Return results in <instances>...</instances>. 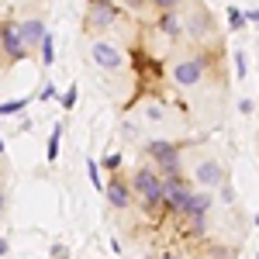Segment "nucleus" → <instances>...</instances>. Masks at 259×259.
Masks as SVG:
<instances>
[{
    "label": "nucleus",
    "mask_w": 259,
    "mask_h": 259,
    "mask_svg": "<svg viewBox=\"0 0 259 259\" xmlns=\"http://www.w3.org/2000/svg\"><path fill=\"white\" fill-rule=\"evenodd\" d=\"M132 187L145 197V211H149V214H152L159 204H166V190H162V177H159V173H152V169H139L135 180H132Z\"/></svg>",
    "instance_id": "f257e3e1"
},
{
    "label": "nucleus",
    "mask_w": 259,
    "mask_h": 259,
    "mask_svg": "<svg viewBox=\"0 0 259 259\" xmlns=\"http://www.w3.org/2000/svg\"><path fill=\"white\" fill-rule=\"evenodd\" d=\"M162 190H166V207L177 211V214H187V207H190V200H194V190H190V183L183 180V173L162 177Z\"/></svg>",
    "instance_id": "f03ea898"
},
{
    "label": "nucleus",
    "mask_w": 259,
    "mask_h": 259,
    "mask_svg": "<svg viewBox=\"0 0 259 259\" xmlns=\"http://www.w3.org/2000/svg\"><path fill=\"white\" fill-rule=\"evenodd\" d=\"M0 38H4V59L7 62H21L24 59V38H21L18 24L14 21H4V28H0Z\"/></svg>",
    "instance_id": "7ed1b4c3"
},
{
    "label": "nucleus",
    "mask_w": 259,
    "mask_h": 259,
    "mask_svg": "<svg viewBox=\"0 0 259 259\" xmlns=\"http://www.w3.org/2000/svg\"><path fill=\"white\" fill-rule=\"evenodd\" d=\"M90 56H94V62H97L100 69H107V73H114V69H121V52L111 45V41H94V49H90Z\"/></svg>",
    "instance_id": "20e7f679"
},
{
    "label": "nucleus",
    "mask_w": 259,
    "mask_h": 259,
    "mask_svg": "<svg viewBox=\"0 0 259 259\" xmlns=\"http://www.w3.org/2000/svg\"><path fill=\"white\" fill-rule=\"evenodd\" d=\"M114 18H118V11L107 4V0H97V4H90V21H87V28L94 31H104V28H111L114 24Z\"/></svg>",
    "instance_id": "39448f33"
},
{
    "label": "nucleus",
    "mask_w": 259,
    "mask_h": 259,
    "mask_svg": "<svg viewBox=\"0 0 259 259\" xmlns=\"http://www.w3.org/2000/svg\"><path fill=\"white\" fill-rule=\"evenodd\" d=\"M200 73H204V66H200L197 59H187V62H177L173 80H177L180 87H194V83H200Z\"/></svg>",
    "instance_id": "423d86ee"
},
{
    "label": "nucleus",
    "mask_w": 259,
    "mask_h": 259,
    "mask_svg": "<svg viewBox=\"0 0 259 259\" xmlns=\"http://www.w3.org/2000/svg\"><path fill=\"white\" fill-rule=\"evenodd\" d=\"M145 156H152V159L162 166V162H177L180 149L173 145V142H159V139H156V142H149V145H145Z\"/></svg>",
    "instance_id": "0eeeda50"
},
{
    "label": "nucleus",
    "mask_w": 259,
    "mask_h": 259,
    "mask_svg": "<svg viewBox=\"0 0 259 259\" xmlns=\"http://www.w3.org/2000/svg\"><path fill=\"white\" fill-rule=\"evenodd\" d=\"M18 31H21V38H24V45H41L45 41V24H41L38 18H28V21H21L18 24Z\"/></svg>",
    "instance_id": "6e6552de"
},
{
    "label": "nucleus",
    "mask_w": 259,
    "mask_h": 259,
    "mask_svg": "<svg viewBox=\"0 0 259 259\" xmlns=\"http://www.w3.org/2000/svg\"><path fill=\"white\" fill-rule=\"evenodd\" d=\"M104 190H107V200H111V207H118V211H124V207L132 204V190L124 187V180H111Z\"/></svg>",
    "instance_id": "1a4fd4ad"
},
{
    "label": "nucleus",
    "mask_w": 259,
    "mask_h": 259,
    "mask_svg": "<svg viewBox=\"0 0 259 259\" xmlns=\"http://www.w3.org/2000/svg\"><path fill=\"white\" fill-rule=\"evenodd\" d=\"M197 183H204V187H214V183H225V169H221L214 159H204L197 166Z\"/></svg>",
    "instance_id": "9d476101"
},
{
    "label": "nucleus",
    "mask_w": 259,
    "mask_h": 259,
    "mask_svg": "<svg viewBox=\"0 0 259 259\" xmlns=\"http://www.w3.org/2000/svg\"><path fill=\"white\" fill-rule=\"evenodd\" d=\"M207 211H211V197L207 194H194V200H190V207H187L183 218H207Z\"/></svg>",
    "instance_id": "9b49d317"
},
{
    "label": "nucleus",
    "mask_w": 259,
    "mask_h": 259,
    "mask_svg": "<svg viewBox=\"0 0 259 259\" xmlns=\"http://www.w3.org/2000/svg\"><path fill=\"white\" fill-rule=\"evenodd\" d=\"M159 28L166 31V35H173V38H180V18L173 14V11H162V18H159Z\"/></svg>",
    "instance_id": "f8f14e48"
},
{
    "label": "nucleus",
    "mask_w": 259,
    "mask_h": 259,
    "mask_svg": "<svg viewBox=\"0 0 259 259\" xmlns=\"http://www.w3.org/2000/svg\"><path fill=\"white\" fill-rule=\"evenodd\" d=\"M249 24V18H245V11H239V7H228V28H235V31H242Z\"/></svg>",
    "instance_id": "ddd939ff"
},
{
    "label": "nucleus",
    "mask_w": 259,
    "mask_h": 259,
    "mask_svg": "<svg viewBox=\"0 0 259 259\" xmlns=\"http://www.w3.org/2000/svg\"><path fill=\"white\" fill-rule=\"evenodd\" d=\"M59 139H62V124H56V132H52V139H49V156H45L49 162L59 159Z\"/></svg>",
    "instance_id": "4468645a"
},
{
    "label": "nucleus",
    "mask_w": 259,
    "mask_h": 259,
    "mask_svg": "<svg viewBox=\"0 0 259 259\" xmlns=\"http://www.w3.org/2000/svg\"><path fill=\"white\" fill-rule=\"evenodd\" d=\"M38 49H41V62H45V66H52V59H56V49H52V35H45V41H41Z\"/></svg>",
    "instance_id": "2eb2a0df"
},
{
    "label": "nucleus",
    "mask_w": 259,
    "mask_h": 259,
    "mask_svg": "<svg viewBox=\"0 0 259 259\" xmlns=\"http://www.w3.org/2000/svg\"><path fill=\"white\" fill-rule=\"evenodd\" d=\"M59 104L66 107V111H73V107H76V87H73V83H69V90H62Z\"/></svg>",
    "instance_id": "dca6fc26"
},
{
    "label": "nucleus",
    "mask_w": 259,
    "mask_h": 259,
    "mask_svg": "<svg viewBox=\"0 0 259 259\" xmlns=\"http://www.w3.org/2000/svg\"><path fill=\"white\" fill-rule=\"evenodd\" d=\"M21 107H24V100H4V104H0V114L11 118V114H18Z\"/></svg>",
    "instance_id": "f3484780"
},
{
    "label": "nucleus",
    "mask_w": 259,
    "mask_h": 259,
    "mask_svg": "<svg viewBox=\"0 0 259 259\" xmlns=\"http://www.w3.org/2000/svg\"><path fill=\"white\" fill-rule=\"evenodd\" d=\"M145 118H149V121H162V118H166V111H162L159 104H149V107H145Z\"/></svg>",
    "instance_id": "a211bd4d"
},
{
    "label": "nucleus",
    "mask_w": 259,
    "mask_h": 259,
    "mask_svg": "<svg viewBox=\"0 0 259 259\" xmlns=\"http://www.w3.org/2000/svg\"><path fill=\"white\" fill-rule=\"evenodd\" d=\"M87 173H90V180H94V187H97V190H100V187H107V183H100V169H97V162H94V159L87 162Z\"/></svg>",
    "instance_id": "6ab92c4d"
},
{
    "label": "nucleus",
    "mask_w": 259,
    "mask_h": 259,
    "mask_svg": "<svg viewBox=\"0 0 259 259\" xmlns=\"http://www.w3.org/2000/svg\"><path fill=\"white\" fill-rule=\"evenodd\" d=\"M245 52H235V76H245Z\"/></svg>",
    "instance_id": "aec40b11"
},
{
    "label": "nucleus",
    "mask_w": 259,
    "mask_h": 259,
    "mask_svg": "<svg viewBox=\"0 0 259 259\" xmlns=\"http://www.w3.org/2000/svg\"><path fill=\"white\" fill-rule=\"evenodd\" d=\"M152 4H156L159 11H173V7H180L183 0H152Z\"/></svg>",
    "instance_id": "412c9836"
},
{
    "label": "nucleus",
    "mask_w": 259,
    "mask_h": 259,
    "mask_svg": "<svg viewBox=\"0 0 259 259\" xmlns=\"http://www.w3.org/2000/svg\"><path fill=\"white\" fill-rule=\"evenodd\" d=\"M104 166H107V169H118V166H121V156H118V152H111V156L104 159Z\"/></svg>",
    "instance_id": "4be33fe9"
},
{
    "label": "nucleus",
    "mask_w": 259,
    "mask_h": 259,
    "mask_svg": "<svg viewBox=\"0 0 259 259\" xmlns=\"http://www.w3.org/2000/svg\"><path fill=\"white\" fill-rule=\"evenodd\" d=\"M56 97V87H52V83H49V87H41V100H52Z\"/></svg>",
    "instance_id": "5701e85b"
},
{
    "label": "nucleus",
    "mask_w": 259,
    "mask_h": 259,
    "mask_svg": "<svg viewBox=\"0 0 259 259\" xmlns=\"http://www.w3.org/2000/svg\"><path fill=\"white\" fill-rule=\"evenodd\" d=\"M52 256H56V259H66V245H52Z\"/></svg>",
    "instance_id": "b1692460"
},
{
    "label": "nucleus",
    "mask_w": 259,
    "mask_h": 259,
    "mask_svg": "<svg viewBox=\"0 0 259 259\" xmlns=\"http://www.w3.org/2000/svg\"><path fill=\"white\" fill-rule=\"evenodd\" d=\"M245 18H249V24H259V11H245Z\"/></svg>",
    "instance_id": "393cba45"
},
{
    "label": "nucleus",
    "mask_w": 259,
    "mask_h": 259,
    "mask_svg": "<svg viewBox=\"0 0 259 259\" xmlns=\"http://www.w3.org/2000/svg\"><path fill=\"white\" fill-rule=\"evenodd\" d=\"M162 259H180V256H162Z\"/></svg>",
    "instance_id": "a878e982"
},
{
    "label": "nucleus",
    "mask_w": 259,
    "mask_h": 259,
    "mask_svg": "<svg viewBox=\"0 0 259 259\" xmlns=\"http://www.w3.org/2000/svg\"><path fill=\"white\" fill-rule=\"evenodd\" d=\"M256 225H259V214H256Z\"/></svg>",
    "instance_id": "bb28decb"
},
{
    "label": "nucleus",
    "mask_w": 259,
    "mask_h": 259,
    "mask_svg": "<svg viewBox=\"0 0 259 259\" xmlns=\"http://www.w3.org/2000/svg\"><path fill=\"white\" fill-rule=\"evenodd\" d=\"M90 4H97V0H90Z\"/></svg>",
    "instance_id": "cd10ccee"
},
{
    "label": "nucleus",
    "mask_w": 259,
    "mask_h": 259,
    "mask_svg": "<svg viewBox=\"0 0 259 259\" xmlns=\"http://www.w3.org/2000/svg\"><path fill=\"white\" fill-rule=\"evenodd\" d=\"M256 259H259V256H256Z\"/></svg>",
    "instance_id": "c85d7f7f"
}]
</instances>
